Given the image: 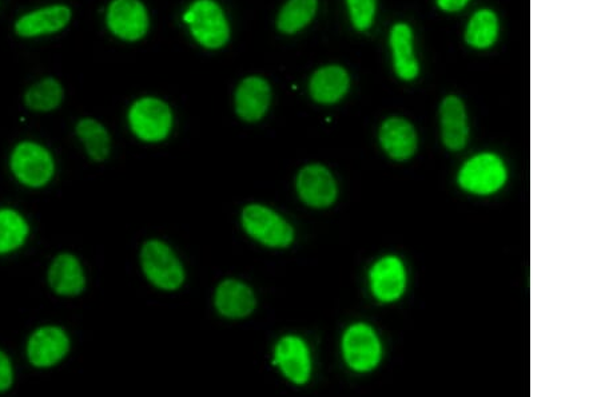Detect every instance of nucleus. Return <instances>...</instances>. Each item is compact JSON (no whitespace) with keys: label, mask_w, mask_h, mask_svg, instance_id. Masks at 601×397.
Listing matches in <instances>:
<instances>
[{"label":"nucleus","mask_w":601,"mask_h":397,"mask_svg":"<svg viewBox=\"0 0 601 397\" xmlns=\"http://www.w3.org/2000/svg\"><path fill=\"white\" fill-rule=\"evenodd\" d=\"M141 265L147 280L162 291H177L185 283V269L165 242L147 241L141 250Z\"/></svg>","instance_id":"nucleus-1"},{"label":"nucleus","mask_w":601,"mask_h":397,"mask_svg":"<svg viewBox=\"0 0 601 397\" xmlns=\"http://www.w3.org/2000/svg\"><path fill=\"white\" fill-rule=\"evenodd\" d=\"M241 221L245 232L268 248L284 249L293 244V226L268 206H246Z\"/></svg>","instance_id":"nucleus-2"},{"label":"nucleus","mask_w":601,"mask_h":397,"mask_svg":"<svg viewBox=\"0 0 601 397\" xmlns=\"http://www.w3.org/2000/svg\"><path fill=\"white\" fill-rule=\"evenodd\" d=\"M183 19L190 26L195 41L206 49H221L228 43V19L214 0H195Z\"/></svg>","instance_id":"nucleus-3"},{"label":"nucleus","mask_w":601,"mask_h":397,"mask_svg":"<svg viewBox=\"0 0 601 397\" xmlns=\"http://www.w3.org/2000/svg\"><path fill=\"white\" fill-rule=\"evenodd\" d=\"M129 123L139 140L161 142L166 140L173 127V113L161 99L145 97L130 107Z\"/></svg>","instance_id":"nucleus-4"},{"label":"nucleus","mask_w":601,"mask_h":397,"mask_svg":"<svg viewBox=\"0 0 601 397\" xmlns=\"http://www.w3.org/2000/svg\"><path fill=\"white\" fill-rule=\"evenodd\" d=\"M10 166L18 181L29 188H42L49 184L55 173L53 156L35 142L19 144L11 154Z\"/></svg>","instance_id":"nucleus-5"},{"label":"nucleus","mask_w":601,"mask_h":397,"mask_svg":"<svg viewBox=\"0 0 601 397\" xmlns=\"http://www.w3.org/2000/svg\"><path fill=\"white\" fill-rule=\"evenodd\" d=\"M507 168L496 154L483 153L471 158L460 170L459 184L469 193L488 196L507 182Z\"/></svg>","instance_id":"nucleus-6"},{"label":"nucleus","mask_w":601,"mask_h":397,"mask_svg":"<svg viewBox=\"0 0 601 397\" xmlns=\"http://www.w3.org/2000/svg\"><path fill=\"white\" fill-rule=\"evenodd\" d=\"M342 353L353 371L369 372L380 364L382 348L377 333L368 324L358 323L346 329Z\"/></svg>","instance_id":"nucleus-7"},{"label":"nucleus","mask_w":601,"mask_h":397,"mask_svg":"<svg viewBox=\"0 0 601 397\" xmlns=\"http://www.w3.org/2000/svg\"><path fill=\"white\" fill-rule=\"evenodd\" d=\"M106 23L115 37L135 42L147 34L150 19L141 0H113L107 9Z\"/></svg>","instance_id":"nucleus-8"},{"label":"nucleus","mask_w":601,"mask_h":397,"mask_svg":"<svg viewBox=\"0 0 601 397\" xmlns=\"http://www.w3.org/2000/svg\"><path fill=\"white\" fill-rule=\"evenodd\" d=\"M274 361L286 379L297 385L308 383L312 376V356L301 337L285 336L274 348Z\"/></svg>","instance_id":"nucleus-9"},{"label":"nucleus","mask_w":601,"mask_h":397,"mask_svg":"<svg viewBox=\"0 0 601 397\" xmlns=\"http://www.w3.org/2000/svg\"><path fill=\"white\" fill-rule=\"evenodd\" d=\"M296 186L298 196L312 208H328L336 201L338 193L336 180L325 166H306L298 173Z\"/></svg>","instance_id":"nucleus-10"},{"label":"nucleus","mask_w":601,"mask_h":397,"mask_svg":"<svg viewBox=\"0 0 601 397\" xmlns=\"http://www.w3.org/2000/svg\"><path fill=\"white\" fill-rule=\"evenodd\" d=\"M70 351V339L59 327H43L31 335L27 357L37 368H50L62 361Z\"/></svg>","instance_id":"nucleus-11"},{"label":"nucleus","mask_w":601,"mask_h":397,"mask_svg":"<svg viewBox=\"0 0 601 397\" xmlns=\"http://www.w3.org/2000/svg\"><path fill=\"white\" fill-rule=\"evenodd\" d=\"M370 289L381 303H393L404 295L407 271L398 257L386 256L373 265L369 273Z\"/></svg>","instance_id":"nucleus-12"},{"label":"nucleus","mask_w":601,"mask_h":397,"mask_svg":"<svg viewBox=\"0 0 601 397\" xmlns=\"http://www.w3.org/2000/svg\"><path fill=\"white\" fill-rule=\"evenodd\" d=\"M71 21L70 7L53 5L31 11L15 23V31L22 38H38L57 34Z\"/></svg>","instance_id":"nucleus-13"},{"label":"nucleus","mask_w":601,"mask_h":397,"mask_svg":"<svg viewBox=\"0 0 601 397\" xmlns=\"http://www.w3.org/2000/svg\"><path fill=\"white\" fill-rule=\"evenodd\" d=\"M214 304L226 319H245L256 309L257 300L252 288L240 280L229 279L218 285Z\"/></svg>","instance_id":"nucleus-14"},{"label":"nucleus","mask_w":601,"mask_h":397,"mask_svg":"<svg viewBox=\"0 0 601 397\" xmlns=\"http://www.w3.org/2000/svg\"><path fill=\"white\" fill-rule=\"evenodd\" d=\"M380 144L393 160L407 161L415 156L419 140L415 127L407 119L389 118L382 123Z\"/></svg>","instance_id":"nucleus-15"},{"label":"nucleus","mask_w":601,"mask_h":397,"mask_svg":"<svg viewBox=\"0 0 601 397\" xmlns=\"http://www.w3.org/2000/svg\"><path fill=\"white\" fill-rule=\"evenodd\" d=\"M272 90L261 77H249L236 91V111L246 122H257L268 113Z\"/></svg>","instance_id":"nucleus-16"},{"label":"nucleus","mask_w":601,"mask_h":397,"mask_svg":"<svg viewBox=\"0 0 601 397\" xmlns=\"http://www.w3.org/2000/svg\"><path fill=\"white\" fill-rule=\"evenodd\" d=\"M440 115L444 145L453 152L464 149L468 142L469 127L463 101L455 95L445 98L441 103Z\"/></svg>","instance_id":"nucleus-17"},{"label":"nucleus","mask_w":601,"mask_h":397,"mask_svg":"<svg viewBox=\"0 0 601 397\" xmlns=\"http://www.w3.org/2000/svg\"><path fill=\"white\" fill-rule=\"evenodd\" d=\"M49 284L59 296H78L86 288V277L81 262L73 254L55 257L49 269Z\"/></svg>","instance_id":"nucleus-18"},{"label":"nucleus","mask_w":601,"mask_h":397,"mask_svg":"<svg viewBox=\"0 0 601 397\" xmlns=\"http://www.w3.org/2000/svg\"><path fill=\"white\" fill-rule=\"evenodd\" d=\"M350 79L341 66H326L317 70L310 79V95L322 105H332L348 93Z\"/></svg>","instance_id":"nucleus-19"},{"label":"nucleus","mask_w":601,"mask_h":397,"mask_svg":"<svg viewBox=\"0 0 601 397\" xmlns=\"http://www.w3.org/2000/svg\"><path fill=\"white\" fill-rule=\"evenodd\" d=\"M390 47L393 53L394 70L404 81H412L420 73L419 61L413 53V33L405 23H397L390 31Z\"/></svg>","instance_id":"nucleus-20"},{"label":"nucleus","mask_w":601,"mask_h":397,"mask_svg":"<svg viewBox=\"0 0 601 397\" xmlns=\"http://www.w3.org/2000/svg\"><path fill=\"white\" fill-rule=\"evenodd\" d=\"M77 136L85 146L91 160L102 162L109 157L111 140L106 127L93 118H85L78 122Z\"/></svg>","instance_id":"nucleus-21"},{"label":"nucleus","mask_w":601,"mask_h":397,"mask_svg":"<svg viewBox=\"0 0 601 397\" xmlns=\"http://www.w3.org/2000/svg\"><path fill=\"white\" fill-rule=\"evenodd\" d=\"M499 35V21L491 10H480L473 15L465 31V41L475 49H488Z\"/></svg>","instance_id":"nucleus-22"},{"label":"nucleus","mask_w":601,"mask_h":397,"mask_svg":"<svg viewBox=\"0 0 601 397\" xmlns=\"http://www.w3.org/2000/svg\"><path fill=\"white\" fill-rule=\"evenodd\" d=\"M318 0H289L277 19V27L285 34H296L313 21Z\"/></svg>","instance_id":"nucleus-23"},{"label":"nucleus","mask_w":601,"mask_h":397,"mask_svg":"<svg viewBox=\"0 0 601 397\" xmlns=\"http://www.w3.org/2000/svg\"><path fill=\"white\" fill-rule=\"evenodd\" d=\"M29 225L22 214L11 209L0 210V254L14 252L25 244Z\"/></svg>","instance_id":"nucleus-24"},{"label":"nucleus","mask_w":601,"mask_h":397,"mask_svg":"<svg viewBox=\"0 0 601 397\" xmlns=\"http://www.w3.org/2000/svg\"><path fill=\"white\" fill-rule=\"evenodd\" d=\"M65 91L61 83L54 78H45L31 86L25 95L26 106L30 110L47 113L61 105Z\"/></svg>","instance_id":"nucleus-25"},{"label":"nucleus","mask_w":601,"mask_h":397,"mask_svg":"<svg viewBox=\"0 0 601 397\" xmlns=\"http://www.w3.org/2000/svg\"><path fill=\"white\" fill-rule=\"evenodd\" d=\"M350 21L358 31L369 30L376 17L377 0H346Z\"/></svg>","instance_id":"nucleus-26"},{"label":"nucleus","mask_w":601,"mask_h":397,"mask_svg":"<svg viewBox=\"0 0 601 397\" xmlns=\"http://www.w3.org/2000/svg\"><path fill=\"white\" fill-rule=\"evenodd\" d=\"M14 383V369L9 357L0 351V392H5Z\"/></svg>","instance_id":"nucleus-27"},{"label":"nucleus","mask_w":601,"mask_h":397,"mask_svg":"<svg viewBox=\"0 0 601 397\" xmlns=\"http://www.w3.org/2000/svg\"><path fill=\"white\" fill-rule=\"evenodd\" d=\"M469 0H437V5L447 13H456L468 5Z\"/></svg>","instance_id":"nucleus-28"}]
</instances>
